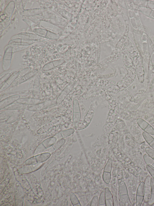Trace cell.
<instances>
[{
    "mask_svg": "<svg viewBox=\"0 0 154 206\" xmlns=\"http://www.w3.org/2000/svg\"><path fill=\"white\" fill-rule=\"evenodd\" d=\"M52 102L51 101H48L46 103H45L34 106L33 108H32V110H39L46 108V107L50 105Z\"/></svg>",
    "mask_w": 154,
    "mask_h": 206,
    "instance_id": "8",
    "label": "cell"
},
{
    "mask_svg": "<svg viewBox=\"0 0 154 206\" xmlns=\"http://www.w3.org/2000/svg\"><path fill=\"white\" fill-rule=\"evenodd\" d=\"M31 70V69L30 68H27L22 70L20 71H19L18 76L16 80H18L25 75H26V74L29 72Z\"/></svg>",
    "mask_w": 154,
    "mask_h": 206,
    "instance_id": "9",
    "label": "cell"
},
{
    "mask_svg": "<svg viewBox=\"0 0 154 206\" xmlns=\"http://www.w3.org/2000/svg\"><path fill=\"white\" fill-rule=\"evenodd\" d=\"M19 97V96L15 95L12 96L10 98H8L7 99V100L3 101L2 102L3 103H1V107H2V106H6L7 105H8L12 103L13 102L17 100Z\"/></svg>",
    "mask_w": 154,
    "mask_h": 206,
    "instance_id": "6",
    "label": "cell"
},
{
    "mask_svg": "<svg viewBox=\"0 0 154 206\" xmlns=\"http://www.w3.org/2000/svg\"><path fill=\"white\" fill-rule=\"evenodd\" d=\"M39 79L38 77L36 78L35 83L33 85V91H38L39 87Z\"/></svg>",
    "mask_w": 154,
    "mask_h": 206,
    "instance_id": "10",
    "label": "cell"
},
{
    "mask_svg": "<svg viewBox=\"0 0 154 206\" xmlns=\"http://www.w3.org/2000/svg\"><path fill=\"white\" fill-rule=\"evenodd\" d=\"M19 71H15L10 77L2 85H1V91L4 90L12 85L17 78Z\"/></svg>",
    "mask_w": 154,
    "mask_h": 206,
    "instance_id": "3",
    "label": "cell"
},
{
    "mask_svg": "<svg viewBox=\"0 0 154 206\" xmlns=\"http://www.w3.org/2000/svg\"><path fill=\"white\" fill-rule=\"evenodd\" d=\"M38 100L32 99L23 98L21 99L18 101V102L22 103L35 104L37 103Z\"/></svg>",
    "mask_w": 154,
    "mask_h": 206,
    "instance_id": "7",
    "label": "cell"
},
{
    "mask_svg": "<svg viewBox=\"0 0 154 206\" xmlns=\"http://www.w3.org/2000/svg\"><path fill=\"white\" fill-rule=\"evenodd\" d=\"M12 70H8L1 74L0 76V84L1 85L3 84L6 80L9 78L14 72Z\"/></svg>",
    "mask_w": 154,
    "mask_h": 206,
    "instance_id": "4",
    "label": "cell"
},
{
    "mask_svg": "<svg viewBox=\"0 0 154 206\" xmlns=\"http://www.w3.org/2000/svg\"><path fill=\"white\" fill-rule=\"evenodd\" d=\"M37 73V71L36 70H33L30 71L26 75L17 80H16L12 85V86L15 87L26 81L33 76H35Z\"/></svg>",
    "mask_w": 154,
    "mask_h": 206,
    "instance_id": "2",
    "label": "cell"
},
{
    "mask_svg": "<svg viewBox=\"0 0 154 206\" xmlns=\"http://www.w3.org/2000/svg\"><path fill=\"white\" fill-rule=\"evenodd\" d=\"M147 6L149 8H152V9H154V3L152 2H149Z\"/></svg>",
    "mask_w": 154,
    "mask_h": 206,
    "instance_id": "12",
    "label": "cell"
},
{
    "mask_svg": "<svg viewBox=\"0 0 154 206\" xmlns=\"http://www.w3.org/2000/svg\"><path fill=\"white\" fill-rule=\"evenodd\" d=\"M62 63V61L61 60L56 61L50 62L44 66L42 70L44 71H49L58 66L61 64Z\"/></svg>",
    "mask_w": 154,
    "mask_h": 206,
    "instance_id": "5",
    "label": "cell"
},
{
    "mask_svg": "<svg viewBox=\"0 0 154 206\" xmlns=\"http://www.w3.org/2000/svg\"><path fill=\"white\" fill-rule=\"evenodd\" d=\"M101 197H100V200H99V203L100 204H103L104 203H104L105 202V196L104 195H101Z\"/></svg>",
    "mask_w": 154,
    "mask_h": 206,
    "instance_id": "11",
    "label": "cell"
},
{
    "mask_svg": "<svg viewBox=\"0 0 154 206\" xmlns=\"http://www.w3.org/2000/svg\"><path fill=\"white\" fill-rule=\"evenodd\" d=\"M12 48L8 47L5 52L3 62V70H8L10 67L13 52Z\"/></svg>",
    "mask_w": 154,
    "mask_h": 206,
    "instance_id": "1",
    "label": "cell"
},
{
    "mask_svg": "<svg viewBox=\"0 0 154 206\" xmlns=\"http://www.w3.org/2000/svg\"><path fill=\"white\" fill-rule=\"evenodd\" d=\"M98 199H97V198H96V200L95 201V200H93L92 202V205H97L98 204Z\"/></svg>",
    "mask_w": 154,
    "mask_h": 206,
    "instance_id": "13",
    "label": "cell"
}]
</instances>
